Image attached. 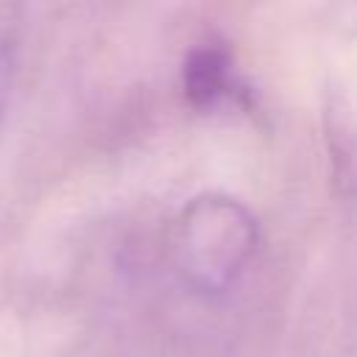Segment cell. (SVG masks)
Instances as JSON below:
<instances>
[{"instance_id": "obj_2", "label": "cell", "mask_w": 357, "mask_h": 357, "mask_svg": "<svg viewBox=\"0 0 357 357\" xmlns=\"http://www.w3.org/2000/svg\"><path fill=\"white\" fill-rule=\"evenodd\" d=\"M181 92L190 109L198 114L248 112L254 106V89L243 78L226 42H198L190 47L181 64Z\"/></svg>"}, {"instance_id": "obj_1", "label": "cell", "mask_w": 357, "mask_h": 357, "mask_svg": "<svg viewBox=\"0 0 357 357\" xmlns=\"http://www.w3.org/2000/svg\"><path fill=\"white\" fill-rule=\"evenodd\" d=\"M167 251L184 284L201 296H223L259 251V220L240 198L206 190L178 209Z\"/></svg>"}]
</instances>
